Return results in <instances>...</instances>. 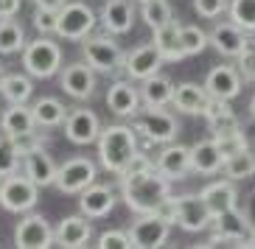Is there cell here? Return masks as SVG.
Returning a JSON list of instances; mask_svg holds the SVG:
<instances>
[{
	"label": "cell",
	"instance_id": "cell-34",
	"mask_svg": "<svg viewBox=\"0 0 255 249\" xmlns=\"http://www.w3.org/2000/svg\"><path fill=\"white\" fill-rule=\"evenodd\" d=\"M31 92H34V84H31L28 76L8 73L6 84H3V98H6L8 104H28Z\"/></svg>",
	"mask_w": 255,
	"mask_h": 249
},
{
	"label": "cell",
	"instance_id": "cell-10",
	"mask_svg": "<svg viewBox=\"0 0 255 249\" xmlns=\"http://www.w3.org/2000/svg\"><path fill=\"white\" fill-rule=\"evenodd\" d=\"M98 179V166L87 157H70L56 168V188L62 193H82L87 185Z\"/></svg>",
	"mask_w": 255,
	"mask_h": 249
},
{
	"label": "cell",
	"instance_id": "cell-52",
	"mask_svg": "<svg viewBox=\"0 0 255 249\" xmlns=\"http://www.w3.org/2000/svg\"><path fill=\"white\" fill-rule=\"evenodd\" d=\"M0 182H3V176H0Z\"/></svg>",
	"mask_w": 255,
	"mask_h": 249
},
{
	"label": "cell",
	"instance_id": "cell-1",
	"mask_svg": "<svg viewBox=\"0 0 255 249\" xmlns=\"http://www.w3.org/2000/svg\"><path fill=\"white\" fill-rule=\"evenodd\" d=\"M118 185L121 199L132 213H160L165 199L171 196V179L157 168L140 171V174H121Z\"/></svg>",
	"mask_w": 255,
	"mask_h": 249
},
{
	"label": "cell",
	"instance_id": "cell-4",
	"mask_svg": "<svg viewBox=\"0 0 255 249\" xmlns=\"http://www.w3.org/2000/svg\"><path fill=\"white\" fill-rule=\"evenodd\" d=\"M82 56L96 73H107V76L124 73V62H127V53L121 51V45L113 39V34H90V37H84Z\"/></svg>",
	"mask_w": 255,
	"mask_h": 249
},
{
	"label": "cell",
	"instance_id": "cell-45",
	"mask_svg": "<svg viewBox=\"0 0 255 249\" xmlns=\"http://www.w3.org/2000/svg\"><path fill=\"white\" fill-rule=\"evenodd\" d=\"M151 168H157V166H154V160H149L143 151H137L135 157H132V163L127 166V171H124V174H140V171H151Z\"/></svg>",
	"mask_w": 255,
	"mask_h": 249
},
{
	"label": "cell",
	"instance_id": "cell-38",
	"mask_svg": "<svg viewBox=\"0 0 255 249\" xmlns=\"http://www.w3.org/2000/svg\"><path fill=\"white\" fill-rule=\"evenodd\" d=\"M8 137V143L14 146L17 154H28V151L34 149H42V146L48 143V137L42 135V132H37V129H31V132H20V135H6Z\"/></svg>",
	"mask_w": 255,
	"mask_h": 249
},
{
	"label": "cell",
	"instance_id": "cell-35",
	"mask_svg": "<svg viewBox=\"0 0 255 249\" xmlns=\"http://www.w3.org/2000/svg\"><path fill=\"white\" fill-rule=\"evenodd\" d=\"M140 20L154 31L168 20H174V11L168 6V0H149V3H140Z\"/></svg>",
	"mask_w": 255,
	"mask_h": 249
},
{
	"label": "cell",
	"instance_id": "cell-15",
	"mask_svg": "<svg viewBox=\"0 0 255 249\" xmlns=\"http://www.w3.org/2000/svg\"><path fill=\"white\" fill-rule=\"evenodd\" d=\"M107 106L115 118H135L140 112V90H135L132 79H115L107 90Z\"/></svg>",
	"mask_w": 255,
	"mask_h": 249
},
{
	"label": "cell",
	"instance_id": "cell-39",
	"mask_svg": "<svg viewBox=\"0 0 255 249\" xmlns=\"http://www.w3.org/2000/svg\"><path fill=\"white\" fill-rule=\"evenodd\" d=\"M213 137H216V146L222 149L225 160L230 157V154H236V151H241V149H247L250 146V140H247V135L241 132V126L230 129V132H225V135H213Z\"/></svg>",
	"mask_w": 255,
	"mask_h": 249
},
{
	"label": "cell",
	"instance_id": "cell-49",
	"mask_svg": "<svg viewBox=\"0 0 255 249\" xmlns=\"http://www.w3.org/2000/svg\"><path fill=\"white\" fill-rule=\"evenodd\" d=\"M247 247L255 249V227H253V233H250V238H247Z\"/></svg>",
	"mask_w": 255,
	"mask_h": 249
},
{
	"label": "cell",
	"instance_id": "cell-14",
	"mask_svg": "<svg viewBox=\"0 0 255 249\" xmlns=\"http://www.w3.org/2000/svg\"><path fill=\"white\" fill-rule=\"evenodd\" d=\"M163 53L154 42H146L140 48H132L127 53V62H124V73L132 79V82H143V79H149V76L160 73L163 68Z\"/></svg>",
	"mask_w": 255,
	"mask_h": 249
},
{
	"label": "cell",
	"instance_id": "cell-19",
	"mask_svg": "<svg viewBox=\"0 0 255 249\" xmlns=\"http://www.w3.org/2000/svg\"><path fill=\"white\" fill-rule=\"evenodd\" d=\"M247 39H250V34L244 28H239L233 20L219 23L216 28L210 31V45H213V51L222 53V56H227V59H236V56L244 51Z\"/></svg>",
	"mask_w": 255,
	"mask_h": 249
},
{
	"label": "cell",
	"instance_id": "cell-18",
	"mask_svg": "<svg viewBox=\"0 0 255 249\" xmlns=\"http://www.w3.org/2000/svg\"><path fill=\"white\" fill-rule=\"evenodd\" d=\"M79 207H82V213L87 219H104V216H110L113 207H115V190L110 188V185L93 182V185H87V188L79 193Z\"/></svg>",
	"mask_w": 255,
	"mask_h": 249
},
{
	"label": "cell",
	"instance_id": "cell-51",
	"mask_svg": "<svg viewBox=\"0 0 255 249\" xmlns=\"http://www.w3.org/2000/svg\"><path fill=\"white\" fill-rule=\"evenodd\" d=\"M137 3H149V0H137Z\"/></svg>",
	"mask_w": 255,
	"mask_h": 249
},
{
	"label": "cell",
	"instance_id": "cell-7",
	"mask_svg": "<svg viewBox=\"0 0 255 249\" xmlns=\"http://www.w3.org/2000/svg\"><path fill=\"white\" fill-rule=\"evenodd\" d=\"M96 23H98V17L87 3H82V0H68L56 11V37L70 39V42H82L84 37L93 34Z\"/></svg>",
	"mask_w": 255,
	"mask_h": 249
},
{
	"label": "cell",
	"instance_id": "cell-42",
	"mask_svg": "<svg viewBox=\"0 0 255 249\" xmlns=\"http://www.w3.org/2000/svg\"><path fill=\"white\" fill-rule=\"evenodd\" d=\"M98 249H135L132 247V238H129V230H107V233L98 235L96 241Z\"/></svg>",
	"mask_w": 255,
	"mask_h": 249
},
{
	"label": "cell",
	"instance_id": "cell-22",
	"mask_svg": "<svg viewBox=\"0 0 255 249\" xmlns=\"http://www.w3.org/2000/svg\"><path fill=\"white\" fill-rule=\"evenodd\" d=\"M93 238V224L87 221V216H65L56 227V244L65 249H82L87 247Z\"/></svg>",
	"mask_w": 255,
	"mask_h": 249
},
{
	"label": "cell",
	"instance_id": "cell-9",
	"mask_svg": "<svg viewBox=\"0 0 255 249\" xmlns=\"http://www.w3.org/2000/svg\"><path fill=\"white\" fill-rule=\"evenodd\" d=\"M171 221L163 213H137V219L129 227V238L135 249H157L168 241Z\"/></svg>",
	"mask_w": 255,
	"mask_h": 249
},
{
	"label": "cell",
	"instance_id": "cell-25",
	"mask_svg": "<svg viewBox=\"0 0 255 249\" xmlns=\"http://www.w3.org/2000/svg\"><path fill=\"white\" fill-rule=\"evenodd\" d=\"M191 166H194L196 174H219L222 166H225V154L222 149L216 146V137H210V140H199L196 146H191Z\"/></svg>",
	"mask_w": 255,
	"mask_h": 249
},
{
	"label": "cell",
	"instance_id": "cell-50",
	"mask_svg": "<svg viewBox=\"0 0 255 249\" xmlns=\"http://www.w3.org/2000/svg\"><path fill=\"white\" fill-rule=\"evenodd\" d=\"M250 115L255 118V95H253V101H250Z\"/></svg>",
	"mask_w": 255,
	"mask_h": 249
},
{
	"label": "cell",
	"instance_id": "cell-37",
	"mask_svg": "<svg viewBox=\"0 0 255 249\" xmlns=\"http://www.w3.org/2000/svg\"><path fill=\"white\" fill-rule=\"evenodd\" d=\"M180 42H182L185 56H196V53H202L205 48L210 45V34H205V31L196 28V25H182L180 28Z\"/></svg>",
	"mask_w": 255,
	"mask_h": 249
},
{
	"label": "cell",
	"instance_id": "cell-32",
	"mask_svg": "<svg viewBox=\"0 0 255 249\" xmlns=\"http://www.w3.org/2000/svg\"><path fill=\"white\" fill-rule=\"evenodd\" d=\"M222 174L227 176V179L239 182V179H250V176L255 174V154L247 149L236 151V154H230V157L225 160V166H222Z\"/></svg>",
	"mask_w": 255,
	"mask_h": 249
},
{
	"label": "cell",
	"instance_id": "cell-43",
	"mask_svg": "<svg viewBox=\"0 0 255 249\" xmlns=\"http://www.w3.org/2000/svg\"><path fill=\"white\" fill-rule=\"evenodd\" d=\"M227 0H194V8L196 14L205 17V20H216V17H222L227 11Z\"/></svg>",
	"mask_w": 255,
	"mask_h": 249
},
{
	"label": "cell",
	"instance_id": "cell-27",
	"mask_svg": "<svg viewBox=\"0 0 255 249\" xmlns=\"http://www.w3.org/2000/svg\"><path fill=\"white\" fill-rule=\"evenodd\" d=\"M180 28L182 25L177 23V20H168L165 25H160V28H154L151 34V42L160 48V53H163L165 62H182L185 59V51H182V42H180Z\"/></svg>",
	"mask_w": 255,
	"mask_h": 249
},
{
	"label": "cell",
	"instance_id": "cell-23",
	"mask_svg": "<svg viewBox=\"0 0 255 249\" xmlns=\"http://www.w3.org/2000/svg\"><path fill=\"white\" fill-rule=\"evenodd\" d=\"M210 95L205 87L194 82H182L174 87V98H171V106L182 115H205V106H208Z\"/></svg>",
	"mask_w": 255,
	"mask_h": 249
},
{
	"label": "cell",
	"instance_id": "cell-46",
	"mask_svg": "<svg viewBox=\"0 0 255 249\" xmlns=\"http://www.w3.org/2000/svg\"><path fill=\"white\" fill-rule=\"evenodd\" d=\"M23 6V0H0V20H6V17H17Z\"/></svg>",
	"mask_w": 255,
	"mask_h": 249
},
{
	"label": "cell",
	"instance_id": "cell-12",
	"mask_svg": "<svg viewBox=\"0 0 255 249\" xmlns=\"http://www.w3.org/2000/svg\"><path fill=\"white\" fill-rule=\"evenodd\" d=\"M56 244V230H51L42 216L37 213H25L23 221L14 230V247L20 249H48Z\"/></svg>",
	"mask_w": 255,
	"mask_h": 249
},
{
	"label": "cell",
	"instance_id": "cell-5",
	"mask_svg": "<svg viewBox=\"0 0 255 249\" xmlns=\"http://www.w3.org/2000/svg\"><path fill=\"white\" fill-rule=\"evenodd\" d=\"M135 132L146 140V143H174L180 135V123L165 106H143L135 115Z\"/></svg>",
	"mask_w": 255,
	"mask_h": 249
},
{
	"label": "cell",
	"instance_id": "cell-30",
	"mask_svg": "<svg viewBox=\"0 0 255 249\" xmlns=\"http://www.w3.org/2000/svg\"><path fill=\"white\" fill-rule=\"evenodd\" d=\"M31 112H34V121H37V126H42V129H56V126H62V123H65V118H68V106L62 104L59 98H51V95H45V98L34 101Z\"/></svg>",
	"mask_w": 255,
	"mask_h": 249
},
{
	"label": "cell",
	"instance_id": "cell-29",
	"mask_svg": "<svg viewBox=\"0 0 255 249\" xmlns=\"http://www.w3.org/2000/svg\"><path fill=\"white\" fill-rule=\"evenodd\" d=\"M205 121H208V129L213 132V135H225V132H230V129H239V118H236V112L230 109V104L222 98H210L208 106H205Z\"/></svg>",
	"mask_w": 255,
	"mask_h": 249
},
{
	"label": "cell",
	"instance_id": "cell-11",
	"mask_svg": "<svg viewBox=\"0 0 255 249\" xmlns=\"http://www.w3.org/2000/svg\"><path fill=\"white\" fill-rule=\"evenodd\" d=\"M59 87L76 101H90L96 95V70L87 62H70L59 70Z\"/></svg>",
	"mask_w": 255,
	"mask_h": 249
},
{
	"label": "cell",
	"instance_id": "cell-17",
	"mask_svg": "<svg viewBox=\"0 0 255 249\" xmlns=\"http://www.w3.org/2000/svg\"><path fill=\"white\" fill-rule=\"evenodd\" d=\"M157 171H163L168 179H185L194 166H191V149L182 143H165V149L160 151V157L154 160Z\"/></svg>",
	"mask_w": 255,
	"mask_h": 249
},
{
	"label": "cell",
	"instance_id": "cell-47",
	"mask_svg": "<svg viewBox=\"0 0 255 249\" xmlns=\"http://www.w3.org/2000/svg\"><path fill=\"white\" fill-rule=\"evenodd\" d=\"M68 0H34V6L37 8H48V11H59Z\"/></svg>",
	"mask_w": 255,
	"mask_h": 249
},
{
	"label": "cell",
	"instance_id": "cell-8",
	"mask_svg": "<svg viewBox=\"0 0 255 249\" xmlns=\"http://www.w3.org/2000/svg\"><path fill=\"white\" fill-rule=\"evenodd\" d=\"M39 202V185L28 174H11L0 182V207L8 213H28Z\"/></svg>",
	"mask_w": 255,
	"mask_h": 249
},
{
	"label": "cell",
	"instance_id": "cell-33",
	"mask_svg": "<svg viewBox=\"0 0 255 249\" xmlns=\"http://www.w3.org/2000/svg\"><path fill=\"white\" fill-rule=\"evenodd\" d=\"M25 45H28V39H25L23 25L17 23L14 17L0 20V53H3V56H8V53L23 51Z\"/></svg>",
	"mask_w": 255,
	"mask_h": 249
},
{
	"label": "cell",
	"instance_id": "cell-41",
	"mask_svg": "<svg viewBox=\"0 0 255 249\" xmlns=\"http://www.w3.org/2000/svg\"><path fill=\"white\" fill-rule=\"evenodd\" d=\"M236 68H239V73H241L244 82L255 84V39H247L244 51L236 56Z\"/></svg>",
	"mask_w": 255,
	"mask_h": 249
},
{
	"label": "cell",
	"instance_id": "cell-3",
	"mask_svg": "<svg viewBox=\"0 0 255 249\" xmlns=\"http://www.w3.org/2000/svg\"><path fill=\"white\" fill-rule=\"evenodd\" d=\"M165 219L171 224H180L185 233H202L213 224V216H210L208 204L199 193H182V196H168L165 204L160 207Z\"/></svg>",
	"mask_w": 255,
	"mask_h": 249
},
{
	"label": "cell",
	"instance_id": "cell-28",
	"mask_svg": "<svg viewBox=\"0 0 255 249\" xmlns=\"http://www.w3.org/2000/svg\"><path fill=\"white\" fill-rule=\"evenodd\" d=\"M210 227H213L216 233L233 238V241H239L241 247H247V238H250V233H253V224L247 221V216H244V213H239V207L227 210L225 216H216Z\"/></svg>",
	"mask_w": 255,
	"mask_h": 249
},
{
	"label": "cell",
	"instance_id": "cell-6",
	"mask_svg": "<svg viewBox=\"0 0 255 249\" xmlns=\"http://www.w3.org/2000/svg\"><path fill=\"white\" fill-rule=\"evenodd\" d=\"M23 68L34 79H51L62 70V48L51 37L31 39L23 48Z\"/></svg>",
	"mask_w": 255,
	"mask_h": 249
},
{
	"label": "cell",
	"instance_id": "cell-20",
	"mask_svg": "<svg viewBox=\"0 0 255 249\" xmlns=\"http://www.w3.org/2000/svg\"><path fill=\"white\" fill-rule=\"evenodd\" d=\"M98 23L104 25V31L113 34V37L132 31V23H135V6H132V0H107L104 8H101Z\"/></svg>",
	"mask_w": 255,
	"mask_h": 249
},
{
	"label": "cell",
	"instance_id": "cell-2",
	"mask_svg": "<svg viewBox=\"0 0 255 249\" xmlns=\"http://www.w3.org/2000/svg\"><path fill=\"white\" fill-rule=\"evenodd\" d=\"M98 146V160L101 166L110 171V174H124L127 166L132 163L137 151V135H135V126H127V123H113V126H104L101 135L96 140Z\"/></svg>",
	"mask_w": 255,
	"mask_h": 249
},
{
	"label": "cell",
	"instance_id": "cell-36",
	"mask_svg": "<svg viewBox=\"0 0 255 249\" xmlns=\"http://www.w3.org/2000/svg\"><path fill=\"white\" fill-rule=\"evenodd\" d=\"M227 14L239 28H244L247 34H255V0H230Z\"/></svg>",
	"mask_w": 255,
	"mask_h": 249
},
{
	"label": "cell",
	"instance_id": "cell-13",
	"mask_svg": "<svg viewBox=\"0 0 255 249\" xmlns=\"http://www.w3.org/2000/svg\"><path fill=\"white\" fill-rule=\"evenodd\" d=\"M65 137H68L70 143L76 146H90L98 140L101 135V121H98V115L87 106H76V109H68V118H65Z\"/></svg>",
	"mask_w": 255,
	"mask_h": 249
},
{
	"label": "cell",
	"instance_id": "cell-40",
	"mask_svg": "<svg viewBox=\"0 0 255 249\" xmlns=\"http://www.w3.org/2000/svg\"><path fill=\"white\" fill-rule=\"evenodd\" d=\"M20 160L23 154H17L14 146L8 143V137H0V176H11L20 171Z\"/></svg>",
	"mask_w": 255,
	"mask_h": 249
},
{
	"label": "cell",
	"instance_id": "cell-21",
	"mask_svg": "<svg viewBox=\"0 0 255 249\" xmlns=\"http://www.w3.org/2000/svg\"><path fill=\"white\" fill-rule=\"evenodd\" d=\"M199 196L205 199L210 216L216 219V216H225L227 210L236 207V202H239V190H236L233 179H216V182H208V185L199 190Z\"/></svg>",
	"mask_w": 255,
	"mask_h": 249
},
{
	"label": "cell",
	"instance_id": "cell-24",
	"mask_svg": "<svg viewBox=\"0 0 255 249\" xmlns=\"http://www.w3.org/2000/svg\"><path fill=\"white\" fill-rule=\"evenodd\" d=\"M56 168H59V166L53 163V157L45 151V146H42V149L28 151V154L23 157V171L37 182L39 188H48V185L56 182Z\"/></svg>",
	"mask_w": 255,
	"mask_h": 249
},
{
	"label": "cell",
	"instance_id": "cell-26",
	"mask_svg": "<svg viewBox=\"0 0 255 249\" xmlns=\"http://www.w3.org/2000/svg\"><path fill=\"white\" fill-rule=\"evenodd\" d=\"M174 87L177 84L163 73H154L140 82V104L143 106H168L174 98Z\"/></svg>",
	"mask_w": 255,
	"mask_h": 249
},
{
	"label": "cell",
	"instance_id": "cell-31",
	"mask_svg": "<svg viewBox=\"0 0 255 249\" xmlns=\"http://www.w3.org/2000/svg\"><path fill=\"white\" fill-rule=\"evenodd\" d=\"M0 129H3L6 135H20V132L37 129L31 106L28 104H8V109L3 112V118H0Z\"/></svg>",
	"mask_w": 255,
	"mask_h": 249
},
{
	"label": "cell",
	"instance_id": "cell-16",
	"mask_svg": "<svg viewBox=\"0 0 255 249\" xmlns=\"http://www.w3.org/2000/svg\"><path fill=\"white\" fill-rule=\"evenodd\" d=\"M241 73L236 65H216L205 79V90L210 98H222V101H233L241 92Z\"/></svg>",
	"mask_w": 255,
	"mask_h": 249
},
{
	"label": "cell",
	"instance_id": "cell-44",
	"mask_svg": "<svg viewBox=\"0 0 255 249\" xmlns=\"http://www.w3.org/2000/svg\"><path fill=\"white\" fill-rule=\"evenodd\" d=\"M34 28L39 34H56V11H48V8H37L34 11Z\"/></svg>",
	"mask_w": 255,
	"mask_h": 249
},
{
	"label": "cell",
	"instance_id": "cell-48",
	"mask_svg": "<svg viewBox=\"0 0 255 249\" xmlns=\"http://www.w3.org/2000/svg\"><path fill=\"white\" fill-rule=\"evenodd\" d=\"M6 79H8V70H6V65H0V92H3V84H6Z\"/></svg>",
	"mask_w": 255,
	"mask_h": 249
}]
</instances>
